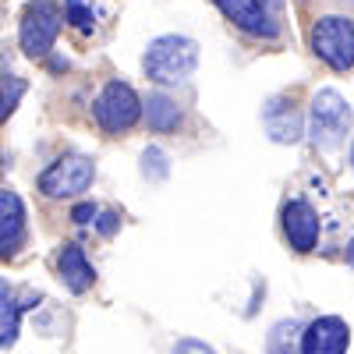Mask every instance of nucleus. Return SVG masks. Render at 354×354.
<instances>
[{"mask_svg": "<svg viewBox=\"0 0 354 354\" xmlns=\"http://www.w3.org/2000/svg\"><path fill=\"white\" fill-rule=\"evenodd\" d=\"M96 227H100V234H103V238H110V234H113L117 227H121V216H117V213H103Z\"/></svg>", "mask_w": 354, "mask_h": 354, "instance_id": "nucleus-20", "label": "nucleus"}, {"mask_svg": "<svg viewBox=\"0 0 354 354\" xmlns=\"http://www.w3.org/2000/svg\"><path fill=\"white\" fill-rule=\"evenodd\" d=\"M61 25H64V8L57 0H28L25 11H21V21H18V43H21V53L39 61L46 57L61 36Z\"/></svg>", "mask_w": 354, "mask_h": 354, "instance_id": "nucleus-2", "label": "nucleus"}, {"mask_svg": "<svg viewBox=\"0 0 354 354\" xmlns=\"http://www.w3.org/2000/svg\"><path fill=\"white\" fill-rule=\"evenodd\" d=\"M142 174L149 177V181H163V177L170 174V160H167V153L160 149V145H149V149L142 153Z\"/></svg>", "mask_w": 354, "mask_h": 354, "instance_id": "nucleus-16", "label": "nucleus"}, {"mask_svg": "<svg viewBox=\"0 0 354 354\" xmlns=\"http://www.w3.org/2000/svg\"><path fill=\"white\" fill-rule=\"evenodd\" d=\"M145 110V121H149L153 131H174L177 124H181V110H177V103L163 93H149V100L142 103Z\"/></svg>", "mask_w": 354, "mask_h": 354, "instance_id": "nucleus-14", "label": "nucleus"}, {"mask_svg": "<svg viewBox=\"0 0 354 354\" xmlns=\"http://www.w3.org/2000/svg\"><path fill=\"white\" fill-rule=\"evenodd\" d=\"M93 113L106 135H121V131L135 128V121L142 117V100L128 82H106L103 93L96 96Z\"/></svg>", "mask_w": 354, "mask_h": 354, "instance_id": "nucleus-5", "label": "nucleus"}, {"mask_svg": "<svg viewBox=\"0 0 354 354\" xmlns=\"http://www.w3.org/2000/svg\"><path fill=\"white\" fill-rule=\"evenodd\" d=\"M319 230H322V223L305 198H290L283 205V234L294 252H312L319 245Z\"/></svg>", "mask_w": 354, "mask_h": 354, "instance_id": "nucleus-8", "label": "nucleus"}, {"mask_svg": "<svg viewBox=\"0 0 354 354\" xmlns=\"http://www.w3.org/2000/svg\"><path fill=\"white\" fill-rule=\"evenodd\" d=\"M142 68H145V78L156 85L188 82L198 68V43L188 36H156L145 46Z\"/></svg>", "mask_w": 354, "mask_h": 354, "instance_id": "nucleus-1", "label": "nucleus"}, {"mask_svg": "<svg viewBox=\"0 0 354 354\" xmlns=\"http://www.w3.org/2000/svg\"><path fill=\"white\" fill-rule=\"evenodd\" d=\"M351 344V326L340 315H322L301 333V354H344Z\"/></svg>", "mask_w": 354, "mask_h": 354, "instance_id": "nucleus-9", "label": "nucleus"}, {"mask_svg": "<svg viewBox=\"0 0 354 354\" xmlns=\"http://www.w3.org/2000/svg\"><path fill=\"white\" fill-rule=\"evenodd\" d=\"M312 50L333 71H351L354 64V25L344 15H326L312 25Z\"/></svg>", "mask_w": 354, "mask_h": 354, "instance_id": "nucleus-4", "label": "nucleus"}, {"mask_svg": "<svg viewBox=\"0 0 354 354\" xmlns=\"http://www.w3.org/2000/svg\"><path fill=\"white\" fill-rule=\"evenodd\" d=\"M25 241V202L18 192L0 188V259H11Z\"/></svg>", "mask_w": 354, "mask_h": 354, "instance_id": "nucleus-10", "label": "nucleus"}, {"mask_svg": "<svg viewBox=\"0 0 354 354\" xmlns=\"http://www.w3.org/2000/svg\"><path fill=\"white\" fill-rule=\"evenodd\" d=\"M39 301V294L25 290L18 294L4 277H0V347H11L18 340V322H21V312L32 308Z\"/></svg>", "mask_w": 354, "mask_h": 354, "instance_id": "nucleus-12", "label": "nucleus"}, {"mask_svg": "<svg viewBox=\"0 0 354 354\" xmlns=\"http://www.w3.org/2000/svg\"><path fill=\"white\" fill-rule=\"evenodd\" d=\"M213 4L238 28H245L248 36H259V39H277L280 36V25L270 11H266L262 0H213Z\"/></svg>", "mask_w": 354, "mask_h": 354, "instance_id": "nucleus-7", "label": "nucleus"}, {"mask_svg": "<svg viewBox=\"0 0 354 354\" xmlns=\"http://www.w3.org/2000/svg\"><path fill=\"white\" fill-rule=\"evenodd\" d=\"M262 124L270 131V138L280 145H294L301 138V113L287 96H273L262 106Z\"/></svg>", "mask_w": 354, "mask_h": 354, "instance_id": "nucleus-11", "label": "nucleus"}, {"mask_svg": "<svg viewBox=\"0 0 354 354\" xmlns=\"http://www.w3.org/2000/svg\"><path fill=\"white\" fill-rule=\"evenodd\" d=\"M174 354H216L209 344H202V340H195V337H185V340H177L174 344Z\"/></svg>", "mask_w": 354, "mask_h": 354, "instance_id": "nucleus-18", "label": "nucleus"}, {"mask_svg": "<svg viewBox=\"0 0 354 354\" xmlns=\"http://www.w3.org/2000/svg\"><path fill=\"white\" fill-rule=\"evenodd\" d=\"M71 220H75V223H93V220H96V205H93V202H82V205H75Z\"/></svg>", "mask_w": 354, "mask_h": 354, "instance_id": "nucleus-19", "label": "nucleus"}, {"mask_svg": "<svg viewBox=\"0 0 354 354\" xmlns=\"http://www.w3.org/2000/svg\"><path fill=\"white\" fill-rule=\"evenodd\" d=\"M93 177H96L93 160H85V156H61L57 163H50L39 174V192L46 198H75V195L88 192Z\"/></svg>", "mask_w": 354, "mask_h": 354, "instance_id": "nucleus-6", "label": "nucleus"}, {"mask_svg": "<svg viewBox=\"0 0 354 354\" xmlns=\"http://www.w3.org/2000/svg\"><path fill=\"white\" fill-rule=\"evenodd\" d=\"M64 18L78 28V32H93V11H88L85 8V0H68V4H64Z\"/></svg>", "mask_w": 354, "mask_h": 354, "instance_id": "nucleus-17", "label": "nucleus"}, {"mask_svg": "<svg viewBox=\"0 0 354 354\" xmlns=\"http://www.w3.org/2000/svg\"><path fill=\"white\" fill-rule=\"evenodd\" d=\"M308 135L315 142V149L330 153L344 142V135L351 131V103L337 93V88H319L312 96V113H308Z\"/></svg>", "mask_w": 354, "mask_h": 354, "instance_id": "nucleus-3", "label": "nucleus"}, {"mask_svg": "<svg viewBox=\"0 0 354 354\" xmlns=\"http://www.w3.org/2000/svg\"><path fill=\"white\" fill-rule=\"evenodd\" d=\"M28 93V82L25 78H18V75H4L0 78V117H8L18 110V103H21V96Z\"/></svg>", "mask_w": 354, "mask_h": 354, "instance_id": "nucleus-15", "label": "nucleus"}, {"mask_svg": "<svg viewBox=\"0 0 354 354\" xmlns=\"http://www.w3.org/2000/svg\"><path fill=\"white\" fill-rule=\"evenodd\" d=\"M57 273H61V283L71 290V294H85L88 287L96 283V270L93 262L85 259V252L78 245H64L61 255H57Z\"/></svg>", "mask_w": 354, "mask_h": 354, "instance_id": "nucleus-13", "label": "nucleus"}]
</instances>
